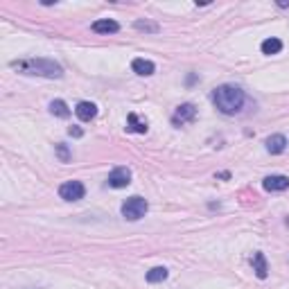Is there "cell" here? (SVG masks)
<instances>
[{
  "instance_id": "6da1fadb",
  "label": "cell",
  "mask_w": 289,
  "mask_h": 289,
  "mask_svg": "<svg viewBox=\"0 0 289 289\" xmlns=\"http://www.w3.org/2000/svg\"><path fill=\"white\" fill-rule=\"evenodd\" d=\"M12 68H16L23 75H34V77H48V79H61L63 68L52 59H23V61H12Z\"/></svg>"
},
{
  "instance_id": "7a4b0ae2",
  "label": "cell",
  "mask_w": 289,
  "mask_h": 289,
  "mask_svg": "<svg viewBox=\"0 0 289 289\" xmlns=\"http://www.w3.org/2000/svg\"><path fill=\"white\" fill-rule=\"evenodd\" d=\"M212 102H215V106L219 108L221 113L233 116V113H237L239 108L244 106V91L237 88V86H231V84L217 86L215 93H212Z\"/></svg>"
},
{
  "instance_id": "3957f363",
  "label": "cell",
  "mask_w": 289,
  "mask_h": 289,
  "mask_svg": "<svg viewBox=\"0 0 289 289\" xmlns=\"http://www.w3.org/2000/svg\"><path fill=\"white\" fill-rule=\"evenodd\" d=\"M147 208H149V204L143 197H131L122 204V217L129 221H138L140 217H145Z\"/></svg>"
},
{
  "instance_id": "277c9868",
  "label": "cell",
  "mask_w": 289,
  "mask_h": 289,
  "mask_svg": "<svg viewBox=\"0 0 289 289\" xmlns=\"http://www.w3.org/2000/svg\"><path fill=\"white\" fill-rule=\"evenodd\" d=\"M84 194H86V188L81 181H66L59 188V197L63 201H79L84 199Z\"/></svg>"
},
{
  "instance_id": "5b68a950",
  "label": "cell",
  "mask_w": 289,
  "mask_h": 289,
  "mask_svg": "<svg viewBox=\"0 0 289 289\" xmlns=\"http://www.w3.org/2000/svg\"><path fill=\"white\" fill-rule=\"evenodd\" d=\"M194 118H197V108H194V104H181L176 111H174L172 124L174 127H181V124H185V122H192Z\"/></svg>"
},
{
  "instance_id": "8992f818",
  "label": "cell",
  "mask_w": 289,
  "mask_h": 289,
  "mask_svg": "<svg viewBox=\"0 0 289 289\" xmlns=\"http://www.w3.org/2000/svg\"><path fill=\"white\" fill-rule=\"evenodd\" d=\"M131 183V172L127 167H116L111 174H108V185L111 188H127Z\"/></svg>"
},
{
  "instance_id": "52a82bcc",
  "label": "cell",
  "mask_w": 289,
  "mask_h": 289,
  "mask_svg": "<svg viewBox=\"0 0 289 289\" xmlns=\"http://www.w3.org/2000/svg\"><path fill=\"white\" fill-rule=\"evenodd\" d=\"M262 185H264V190H269V192H282V190L289 188V179L280 176V174H274V176H266Z\"/></svg>"
},
{
  "instance_id": "ba28073f",
  "label": "cell",
  "mask_w": 289,
  "mask_h": 289,
  "mask_svg": "<svg viewBox=\"0 0 289 289\" xmlns=\"http://www.w3.org/2000/svg\"><path fill=\"white\" fill-rule=\"evenodd\" d=\"M75 113H77V118L81 120V122H91V120L97 116V106L93 104V102H79L77 108H75Z\"/></svg>"
},
{
  "instance_id": "9c48e42d",
  "label": "cell",
  "mask_w": 289,
  "mask_h": 289,
  "mask_svg": "<svg viewBox=\"0 0 289 289\" xmlns=\"http://www.w3.org/2000/svg\"><path fill=\"white\" fill-rule=\"evenodd\" d=\"M285 147H287V138H285V136L274 134V136L266 138V151H269V154H282Z\"/></svg>"
},
{
  "instance_id": "30bf717a",
  "label": "cell",
  "mask_w": 289,
  "mask_h": 289,
  "mask_svg": "<svg viewBox=\"0 0 289 289\" xmlns=\"http://www.w3.org/2000/svg\"><path fill=\"white\" fill-rule=\"evenodd\" d=\"M118 30H120V25L113 18H100L93 23V32H97V34H113Z\"/></svg>"
},
{
  "instance_id": "8fae6325",
  "label": "cell",
  "mask_w": 289,
  "mask_h": 289,
  "mask_svg": "<svg viewBox=\"0 0 289 289\" xmlns=\"http://www.w3.org/2000/svg\"><path fill=\"white\" fill-rule=\"evenodd\" d=\"M131 68H134V73H138V75H154V70L156 66L149 61V59H134V63H131Z\"/></svg>"
},
{
  "instance_id": "7c38bea8",
  "label": "cell",
  "mask_w": 289,
  "mask_h": 289,
  "mask_svg": "<svg viewBox=\"0 0 289 289\" xmlns=\"http://www.w3.org/2000/svg\"><path fill=\"white\" fill-rule=\"evenodd\" d=\"M253 271L258 278H266L269 269H266V260H264V253H255L253 255Z\"/></svg>"
},
{
  "instance_id": "4fadbf2b",
  "label": "cell",
  "mask_w": 289,
  "mask_h": 289,
  "mask_svg": "<svg viewBox=\"0 0 289 289\" xmlns=\"http://www.w3.org/2000/svg\"><path fill=\"white\" fill-rule=\"evenodd\" d=\"M127 122H129V131H136V134H147V122H143V120H138V116H136V113H129Z\"/></svg>"
},
{
  "instance_id": "5bb4252c",
  "label": "cell",
  "mask_w": 289,
  "mask_h": 289,
  "mask_svg": "<svg viewBox=\"0 0 289 289\" xmlns=\"http://www.w3.org/2000/svg\"><path fill=\"white\" fill-rule=\"evenodd\" d=\"M50 111H52V116H57V118H68L70 116V108L63 100H54L50 104Z\"/></svg>"
},
{
  "instance_id": "9a60e30c",
  "label": "cell",
  "mask_w": 289,
  "mask_h": 289,
  "mask_svg": "<svg viewBox=\"0 0 289 289\" xmlns=\"http://www.w3.org/2000/svg\"><path fill=\"white\" fill-rule=\"evenodd\" d=\"M280 50H282V41L280 39H274V36H271V39L262 41V52L264 54H278Z\"/></svg>"
},
{
  "instance_id": "2e32d148",
  "label": "cell",
  "mask_w": 289,
  "mask_h": 289,
  "mask_svg": "<svg viewBox=\"0 0 289 289\" xmlns=\"http://www.w3.org/2000/svg\"><path fill=\"white\" fill-rule=\"evenodd\" d=\"M165 278H167L165 266H154V269L147 271V282H163Z\"/></svg>"
},
{
  "instance_id": "e0dca14e",
  "label": "cell",
  "mask_w": 289,
  "mask_h": 289,
  "mask_svg": "<svg viewBox=\"0 0 289 289\" xmlns=\"http://www.w3.org/2000/svg\"><path fill=\"white\" fill-rule=\"evenodd\" d=\"M134 27H136V30H140V32H151V34H156V32H158V25L149 23V20H136Z\"/></svg>"
},
{
  "instance_id": "ac0fdd59",
  "label": "cell",
  "mask_w": 289,
  "mask_h": 289,
  "mask_svg": "<svg viewBox=\"0 0 289 289\" xmlns=\"http://www.w3.org/2000/svg\"><path fill=\"white\" fill-rule=\"evenodd\" d=\"M57 156L61 158V163H68V161H70V151H68V147L59 143V145H57Z\"/></svg>"
},
{
  "instance_id": "d6986e66",
  "label": "cell",
  "mask_w": 289,
  "mask_h": 289,
  "mask_svg": "<svg viewBox=\"0 0 289 289\" xmlns=\"http://www.w3.org/2000/svg\"><path fill=\"white\" fill-rule=\"evenodd\" d=\"M68 134H70V136H75V138H81V134H84V131H81L79 127H70V129H68Z\"/></svg>"
}]
</instances>
